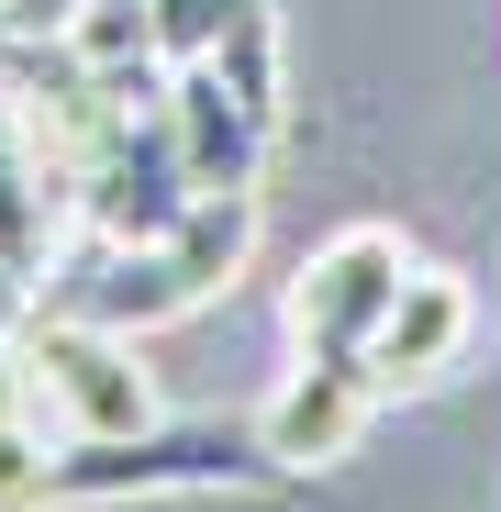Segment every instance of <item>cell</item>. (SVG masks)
Instances as JSON below:
<instances>
[{
	"label": "cell",
	"instance_id": "obj_1",
	"mask_svg": "<svg viewBox=\"0 0 501 512\" xmlns=\"http://www.w3.org/2000/svg\"><path fill=\"white\" fill-rule=\"evenodd\" d=\"M23 357V423H45L56 446H90V435H145L156 423V379L134 357V334L101 312H34L12 334Z\"/></svg>",
	"mask_w": 501,
	"mask_h": 512
},
{
	"label": "cell",
	"instance_id": "obj_2",
	"mask_svg": "<svg viewBox=\"0 0 501 512\" xmlns=\"http://www.w3.org/2000/svg\"><path fill=\"white\" fill-rule=\"evenodd\" d=\"M290 479L257 435H90L56 446V501H134V490H268Z\"/></svg>",
	"mask_w": 501,
	"mask_h": 512
},
{
	"label": "cell",
	"instance_id": "obj_3",
	"mask_svg": "<svg viewBox=\"0 0 501 512\" xmlns=\"http://www.w3.org/2000/svg\"><path fill=\"white\" fill-rule=\"evenodd\" d=\"M401 279H412V245H401L390 223H346V234H323V245L301 256L290 301H279L290 357H357L368 334H379V312L401 301Z\"/></svg>",
	"mask_w": 501,
	"mask_h": 512
},
{
	"label": "cell",
	"instance_id": "obj_4",
	"mask_svg": "<svg viewBox=\"0 0 501 512\" xmlns=\"http://www.w3.org/2000/svg\"><path fill=\"white\" fill-rule=\"evenodd\" d=\"M379 401H390V390H379L357 357H301V368L257 401V446H268L279 468H334V457H357V435H368Z\"/></svg>",
	"mask_w": 501,
	"mask_h": 512
},
{
	"label": "cell",
	"instance_id": "obj_5",
	"mask_svg": "<svg viewBox=\"0 0 501 512\" xmlns=\"http://www.w3.org/2000/svg\"><path fill=\"white\" fill-rule=\"evenodd\" d=\"M468 334H479V290H468L457 268H412L401 301L379 312V334L357 346V368H368L379 390H424V379H446V368L468 357Z\"/></svg>",
	"mask_w": 501,
	"mask_h": 512
},
{
	"label": "cell",
	"instance_id": "obj_6",
	"mask_svg": "<svg viewBox=\"0 0 501 512\" xmlns=\"http://www.w3.org/2000/svg\"><path fill=\"white\" fill-rule=\"evenodd\" d=\"M34 501H56V435L0 412V512H34Z\"/></svg>",
	"mask_w": 501,
	"mask_h": 512
}]
</instances>
